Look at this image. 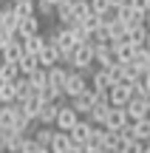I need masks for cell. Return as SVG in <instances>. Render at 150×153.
I'll list each match as a JSON object with an SVG mask.
<instances>
[{
    "instance_id": "49",
    "label": "cell",
    "mask_w": 150,
    "mask_h": 153,
    "mask_svg": "<svg viewBox=\"0 0 150 153\" xmlns=\"http://www.w3.org/2000/svg\"><path fill=\"white\" fill-rule=\"evenodd\" d=\"M145 26H147V31H150V11L145 14Z\"/></svg>"
},
{
    "instance_id": "7",
    "label": "cell",
    "mask_w": 150,
    "mask_h": 153,
    "mask_svg": "<svg viewBox=\"0 0 150 153\" xmlns=\"http://www.w3.org/2000/svg\"><path fill=\"white\" fill-rule=\"evenodd\" d=\"M85 88H91V82L85 79L79 71H74V68H71V74H68V79H65V88H62V91H65V97L71 99V97H77V94H82Z\"/></svg>"
},
{
    "instance_id": "37",
    "label": "cell",
    "mask_w": 150,
    "mask_h": 153,
    "mask_svg": "<svg viewBox=\"0 0 150 153\" xmlns=\"http://www.w3.org/2000/svg\"><path fill=\"white\" fill-rule=\"evenodd\" d=\"M54 9L57 6L51 3V0H37V17L40 20H43V17L45 20H54Z\"/></svg>"
},
{
    "instance_id": "18",
    "label": "cell",
    "mask_w": 150,
    "mask_h": 153,
    "mask_svg": "<svg viewBox=\"0 0 150 153\" xmlns=\"http://www.w3.org/2000/svg\"><path fill=\"white\" fill-rule=\"evenodd\" d=\"M111 45H113V54H116V62H130V60H133L136 48H133V43H130V40H122V43H111Z\"/></svg>"
},
{
    "instance_id": "25",
    "label": "cell",
    "mask_w": 150,
    "mask_h": 153,
    "mask_svg": "<svg viewBox=\"0 0 150 153\" xmlns=\"http://www.w3.org/2000/svg\"><path fill=\"white\" fill-rule=\"evenodd\" d=\"M128 40L133 43V48H145V40H147V26H136V28H128Z\"/></svg>"
},
{
    "instance_id": "57",
    "label": "cell",
    "mask_w": 150,
    "mask_h": 153,
    "mask_svg": "<svg viewBox=\"0 0 150 153\" xmlns=\"http://www.w3.org/2000/svg\"><path fill=\"white\" fill-rule=\"evenodd\" d=\"M74 3H77V0H74Z\"/></svg>"
},
{
    "instance_id": "16",
    "label": "cell",
    "mask_w": 150,
    "mask_h": 153,
    "mask_svg": "<svg viewBox=\"0 0 150 153\" xmlns=\"http://www.w3.org/2000/svg\"><path fill=\"white\" fill-rule=\"evenodd\" d=\"M23 54H26V48H23V40L17 37V40H11V43L6 45L3 51H0V60H6V62H17Z\"/></svg>"
},
{
    "instance_id": "14",
    "label": "cell",
    "mask_w": 150,
    "mask_h": 153,
    "mask_svg": "<svg viewBox=\"0 0 150 153\" xmlns=\"http://www.w3.org/2000/svg\"><path fill=\"white\" fill-rule=\"evenodd\" d=\"M60 108H62V105L54 102V99H51V102H43L37 122H40V125H54V122H57V114H60Z\"/></svg>"
},
{
    "instance_id": "6",
    "label": "cell",
    "mask_w": 150,
    "mask_h": 153,
    "mask_svg": "<svg viewBox=\"0 0 150 153\" xmlns=\"http://www.w3.org/2000/svg\"><path fill=\"white\" fill-rule=\"evenodd\" d=\"M111 62H116L113 45H111V43H96V45H94V65H96V68H108Z\"/></svg>"
},
{
    "instance_id": "17",
    "label": "cell",
    "mask_w": 150,
    "mask_h": 153,
    "mask_svg": "<svg viewBox=\"0 0 150 153\" xmlns=\"http://www.w3.org/2000/svg\"><path fill=\"white\" fill-rule=\"evenodd\" d=\"M68 74H71V68L68 65H54V68H48V85H54V88H65V79H68Z\"/></svg>"
},
{
    "instance_id": "36",
    "label": "cell",
    "mask_w": 150,
    "mask_h": 153,
    "mask_svg": "<svg viewBox=\"0 0 150 153\" xmlns=\"http://www.w3.org/2000/svg\"><path fill=\"white\" fill-rule=\"evenodd\" d=\"M105 71H108V76H111V85H119V82H125V65H122V62H111Z\"/></svg>"
},
{
    "instance_id": "10",
    "label": "cell",
    "mask_w": 150,
    "mask_h": 153,
    "mask_svg": "<svg viewBox=\"0 0 150 153\" xmlns=\"http://www.w3.org/2000/svg\"><path fill=\"white\" fill-rule=\"evenodd\" d=\"M54 43L60 45V51H74L77 48V37H74V31L68 26H60V28H54Z\"/></svg>"
},
{
    "instance_id": "11",
    "label": "cell",
    "mask_w": 150,
    "mask_h": 153,
    "mask_svg": "<svg viewBox=\"0 0 150 153\" xmlns=\"http://www.w3.org/2000/svg\"><path fill=\"white\" fill-rule=\"evenodd\" d=\"M40 28H43V23H40L37 14H28V17H20V23H17V37H31V34H40Z\"/></svg>"
},
{
    "instance_id": "9",
    "label": "cell",
    "mask_w": 150,
    "mask_h": 153,
    "mask_svg": "<svg viewBox=\"0 0 150 153\" xmlns=\"http://www.w3.org/2000/svg\"><path fill=\"white\" fill-rule=\"evenodd\" d=\"M125 111H128V119L130 122H139V119H147L150 116V105L145 102V99H139V97H133L128 105H125Z\"/></svg>"
},
{
    "instance_id": "5",
    "label": "cell",
    "mask_w": 150,
    "mask_h": 153,
    "mask_svg": "<svg viewBox=\"0 0 150 153\" xmlns=\"http://www.w3.org/2000/svg\"><path fill=\"white\" fill-rule=\"evenodd\" d=\"M94 99H96L94 88H85L82 94L71 97V105H74V111H77L79 116H88V114H91V108H94Z\"/></svg>"
},
{
    "instance_id": "45",
    "label": "cell",
    "mask_w": 150,
    "mask_h": 153,
    "mask_svg": "<svg viewBox=\"0 0 150 153\" xmlns=\"http://www.w3.org/2000/svg\"><path fill=\"white\" fill-rule=\"evenodd\" d=\"M91 9L96 11V14H105V11H111V0H88Z\"/></svg>"
},
{
    "instance_id": "27",
    "label": "cell",
    "mask_w": 150,
    "mask_h": 153,
    "mask_svg": "<svg viewBox=\"0 0 150 153\" xmlns=\"http://www.w3.org/2000/svg\"><path fill=\"white\" fill-rule=\"evenodd\" d=\"M17 68H20V74H31L34 68H40V57L37 54H23L20 60H17Z\"/></svg>"
},
{
    "instance_id": "13",
    "label": "cell",
    "mask_w": 150,
    "mask_h": 153,
    "mask_svg": "<svg viewBox=\"0 0 150 153\" xmlns=\"http://www.w3.org/2000/svg\"><path fill=\"white\" fill-rule=\"evenodd\" d=\"M128 111H125V108H113V105H111V111H108V119H105V128H108V131H119V128H122V125H128Z\"/></svg>"
},
{
    "instance_id": "28",
    "label": "cell",
    "mask_w": 150,
    "mask_h": 153,
    "mask_svg": "<svg viewBox=\"0 0 150 153\" xmlns=\"http://www.w3.org/2000/svg\"><path fill=\"white\" fill-rule=\"evenodd\" d=\"M11 9H14V14H17V17L37 14V0H17V3H11Z\"/></svg>"
},
{
    "instance_id": "55",
    "label": "cell",
    "mask_w": 150,
    "mask_h": 153,
    "mask_svg": "<svg viewBox=\"0 0 150 153\" xmlns=\"http://www.w3.org/2000/svg\"><path fill=\"white\" fill-rule=\"evenodd\" d=\"M51 3H54V6H57V3H62V0H51Z\"/></svg>"
},
{
    "instance_id": "8",
    "label": "cell",
    "mask_w": 150,
    "mask_h": 153,
    "mask_svg": "<svg viewBox=\"0 0 150 153\" xmlns=\"http://www.w3.org/2000/svg\"><path fill=\"white\" fill-rule=\"evenodd\" d=\"M94 131V122L88 119V116H82V119L77 122V125L71 128V131H68V136H71V142L74 145H85L88 142V133Z\"/></svg>"
},
{
    "instance_id": "47",
    "label": "cell",
    "mask_w": 150,
    "mask_h": 153,
    "mask_svg": "<svg viewBox=\"0 0 150 153\" xmlns=\"http://www.w3.org/2000/svg\"><path fill=\"white\" fill-rule=\"evenodd\" d=\"M130 6H133L136 11H145V14L150 11V0H130Z\"/></svg>"
},
{
    "instance_id": "22",
    "label": "cell",
    "mask_w": 150,
    "mask_h": 153,
    "mask_svg": "<svg viewBox=\"0 0 150 153\" xmlns=\"http://www.w3.org/2000/svg\"><path fill=\"white\" fill-rule=\"evenodd\" d=\"M14 91H17V102H26V99L34 94V85L28 82V76H23V74H20V76L14 79Z\"/></svg>"
},
{
    "instance_id": "31",
    "label": "cell",
    "mask_w": 150,
    "mask_h": 153,
    "mask_svg": "<svg viewBox=\"0 0 150 153\" xmlns=\"http://www.w3.org/2000/svg\"><path fill=\"white\" fill-rule=\"evenodd\" d=\"M51 128H54V125H37V131H34L31 136L37 139L40 145H45V148H48V145H51V139H54V133H57V131H51Z\"/></svg>"
},
{
    "instance_id": "58",
    "label": "cell",
    "mask_w": 150,
    "mask_h": 153,
    "mask_svg": "<svg viewBox=\"0 0 150 153\" xmlns=\"http://www.w3.org/2000/svg\"><path fill=\"white\" fill-rule=\"evenodd\" d=\"M0 105H3V102H0Z\"/></svg>"
},
{
    "instance_id": "39",
    "label": "cell",
    "mask_w": 150,
    "mask_h": 153,
    "mask_svg": "<svg viewBox=\"0 0 150 153\" xmlns=\"http://www.w3.org/2000/svg\"><path fill=\"white\" fill-rule=\"evenodd\" d=\"M133 128H136V139H139V142H147V139H150V119L133 122Z\"/></svg>"
},
{
    "instance_id": "52",
    "label": "cell",
    "mask_w": 150,
    "mask_h": 153,
    "mask_svg": "<svg viewBox=\"0 0 150 153\" xmlns=\"http://www.w3.org/2000/svg\"><path fill=\"white\" fill-rule=\"evenodd\" d=\"M145 48L150 51V31H147V40H145Z\"/></svg>"
},
{
    "instance_id": "26",
    "label": "cell",
    "mask_w": 150,
    "mask_h": 153,
    "mask_svg": "<svg viewBox=\"0 0 150 153\" xmlns=\"http://www.w3.org/2000/svg\"><path fill=\"white\" fill-rule=\"evenodd\" d=\"M17 76H20L17 62H6V60H0V82H14Z\"/></svg>"
},
{
    "instance_id": "30",
    "label": "cell",
    "mask_w": 150,
    "mask_h": 153,
    "mask_svg": "<svg viewBox=\"0 0 150 153\" xmlns=\"http://www.w3.org/2000/svg\"><path fill=\"white\" fill-rule=\"evenodd\" d=\"M122 136H119V131H108L105 128V136H102V148H108V150H119L122 148Z\"/></svg>"
},
{
    "instance_id": "54",
    "label": "cell",
    "mask_w": 150,
    "mask_h": 153,
    "mask_svg": "<svg viewBox=\"0 0 150 153\" xmlns=\"http://www.w3.org/2000/svg\"><path fill=\"white\" fill-rule=\"evenodd\" d=\"M145 153H150V139H147V142H145Z\"/></svg>"
},
{
    "instance_id": "4",
    "label": "cell",
    "mask_w": 150,
    "mask_h": 153,
    "mask_svg": "<svg viewBox=\"0 0 150 153\" xmlns=\"http://www.w3.org/2000/svg\"><path fill=\"white\" fill-rule=\"evenodd\" d=\"M37 57H40V65H43V68H54V65H60V62H62L60 45H57V43H48V40H45L43 51H40Z\"/></svg>"
},
{
    "instance_id": "51",
    "label": "cell",
    "mask_w": 150,
    "mask_h": 153,
    "mask_svg": "<svg viewBox=\"0 0 150 153\" xmlns=\"http://www.w3.org/2000/svg\"><path fill=\"white\" fill-rule=\"evenodd\" d=\"M145 85L150 88V71H145Z\"/></svg>"
},
{
    "instance_id": "29",
    "label": "cell",
    "mask_w": 150,
    "mask_h": 153,
    "mask_svg": "<svg viewBox=\"0 0 150 153\" xmlns=\"http://www.w3.org/2000/svg\"><path fill=\"white\" fill-rule=\"evenodd\" d=\"M0 128H3V131H11V128H14V102L11 105H0Z\"/></svg>"
},
{
    "instance_id": "41",
    "label": "cell",
    "mask_w": 150,
    "mask_h": 153,
    "mask_svg": "<svg viewBox=\"0 0 150 153\" xmlns=\"http://www.w3.org/2000/svg\"><path fill=\"white\" fill-rule=\"evenodd\" d=\"M68 28L74 31V37H77V43H91V31H88V28L82 26V23H71Z\"/></svg>"
},
{
    "instance_id": "1",
    "label": "cell",
    "mask_w": 150,
    "mask_h": 153,
    "mask_svg": "<svg viewBox=\"0 0 150 153\" xmlns=\"http://www.w3.org/2000/svg\"><path fill=\"white\" fill-rule=\"evenodd\" d=\"M74 71H82V68H96L94 65V43H79L74 48V62H71Z\"/></svg>"
},
{
    "instance_id": "56",
    "label": "cell",
    "mask_w": 150,
    "mask_h": 153,
    "mask_svg": "<svg viewBox=\"0 0 150 153\" xmlns=\"http://www.w3.org/2000/svg\"><path fill=\"white\" fill-rule=\"evenodd\" d=\"M11 3H17V0H11Z\"/></svg>"
},
{
    "instance_id": "53",
    "label": "cell",
    "mask_w": 150,
    "mask_h": 153,
    "mask_svg": "<svg viewBox=\"0 0 150 153\" xmlns=\"http://www.w3.org/2000/svg\"><path fill=\"white\" fill-rule=\"evenodd\" d=\"M0 31H3V9H0Z\"/></svg>"
},
{
    "instance_id": "50",
    "label": "cell",
    "mask_w": 150,
    "mask_h": 153,
    "mask_svg": "<svg viewBox=\"0 0 150 153\" xmlns=\"http://www.w3.org/2000/svg\"><path fill=\"white\" fill-rule=\"evenodd\" d=\"M91 153H111L108 148H96V150H91Z\"/></svg>"
},
{
    "instance_id": "3",
    "label": "cell",
    "mask_w": 150,
    "mask_h": 153,
    "mask_svg": "<svg viewBox=\"0 0 150 153\" xmlns=\"http://www.w3.org/2000/svg\"><path fill=\"white\" fill-rule=\"evenodd\" d=\"M108 97H111V105H113V108H125V105L133 99V85H130V82H119V85H111Z\"/></svg>"
},
{
    "instance_id": "38",
    "label": "cell",
    "mask_w": 150,
    "mask_h": 153,
    "mask_svg": "<svg viewBox=\"0 0 150 153\" xmlns=\"http://www.w3.org/2000/svg\"><path fill=\"white\" fill-rule=\"evenodd\" d=\"M130 62H136L142 71H150V51H147V48H139V51L133 54V60H130Z\"/></svg>"
},
{
    "instance_id": "46",
    "label": "cell",
    "mask_w": 150,
    "mask_h": 153,
    "mask_svg": "<svg viewBox=\"0 0 150 153\" xmlns=\"http://www.w3.org/2000/svg\"><path fill=\"white\" fill-rule=\"evenodd\" d=\"M11 40H17V37H14V34H11V31H6V28H3V31H0V51H3L6 45L11 43Z\"/></svg>"
},
{
    "instance_id": "34",
    "label": "cell",
    "mask_w": 150,
    "mask_h": 153,
    "mask_svg": "<svg viewBox=\"0 0 150 153\" xmlns=\"http://www.w3.org/2000/svg\"><path fill=\"white\" fill-rule=\"evenodd\" d=\"M0 102H3V105H11V102H17L14 82H0Z\"/></svg>"
},
{
    "instance_id": "33",
    "label": "cell",
    "mask_w": 150,
    "mask_h": 153,
    "mask_svg": "<svg viewBox=\"0 0 150 153\" xmlns=\"http://www.w3.org/2000/svg\"><path fill=\"white\" fill-rule=\"evenodd\" d=\"M102 136H105V125H94V131L88 133V150H96V148H102Z\"/></svg>"
},
{
    "instance_id": "21",
    "label": "cell",
    "mask_w": 150,
    "mask_h": 153,
    "mask_svg": "<svg viewBox=\"0 0 150 153\" xmlns=\"http://www.w3.org/2000/svg\"><path fill=\"white\" fill-rule=\"evenodd\" d=\"M45 45V34H31V37H23V48H26V54H40Z\"/></svg>"
},
{
    "instance_id": "42",
    "label": "cell",
    "mask_w": 150,
    "mask_h": 153,
    "mask_svg": "<svg viewBox=\"0 0 150 153\" xmlns=\"http://www.w3.org/2000/svg\"><path fill=\"white\" fill-rule=\"evenodd\" d=\"M91 43H111V31H108V26H99L94 34H91Z\"/></svg>"
},
{
    "instance_id": "59",
    "label": "cell",
    "mask_w": 150,
    "mask_h": 153,
    "mask_svg": "<svg viewBox=\"0 0 150 153\" xmlns=\"http://www.w3.org/2000/svg\"><path fill=\"white\" fill-rule=\"evenodd\" d=\"M147 119H150V116H147Z\"/></svg>"
},
{
    "instance_id": "43",
    "label": "cell",
    "mask_w": 150,
    "mask_h": 153,
    "mask_svg": "<svg viewBox=\"0 0 150 153\" xmlns=\"http://www.w3.org/2000/svg\"><path fill=\"white\" fill-rule=\"evenodd\" d=\"M82 26L88 28L91 34H94L96 28H99V26H105V23H102V14H96V11H94V14H91V17H85V20H82Z\"/></svg>"
},
{
    "instance_id": "19",
    "label": "cell",
    "mask_w": 150,
    "mask_h": 153,
    "mask_svg": "<svg viewBox=\"0 0 150 153\" xmlns=\"http://www.w3.org/2000/svg\"><path fill=\"white\" fill-rule=\"evenodd\" d=\"M26 139H28V133L11 128V131H9V139H6V153H20L23 145H26Z\"/></svg>"
},
{
    "instance_id": "32",
    "label": "cell",
    "mask_w": 150,
    "mask_h": 153,
    "mask_svg": "<svg viewBox=\"0 0 150 153\" xmlns=\"http://www.w3.org/2000/svg\"><path fill=\"white\" fill-rule=\"evenodd\" d=\"M17 23H20V17L14 14V9H11V6H9V9H3V28H6V31H11L14 37H17Z\"/></svg>"
},
{
    "instance_id": "48",
    "label": "cell",
    "mask_w": 150,
    "mask_h": 153,
    "mask_svg": "<svg viewBox=\"0 0 150 153\" xmlns=\"http://www.w3.org/2000/svg\"><path fill=\"white\" fill-rule=\"evenodd\" d=\"M130 0H111V9H119V6H128Z\"/></svg>"
},
{
    "instance_id": "12",
    "label": "cell",
    "mask_w": 150,
    "mask_h": 153,
    "mask_svg": "<svg viewBox=\"0 0 150 153\" xmlns=\"http://www.w3.org/2000/svg\"><path fill=\"white\" fill-rule=\"evenodd\" d=\"M54 20L60 23V26H71V23H77V20H74V0H62V3H57Z\"/></svg>"
},
{
    "instance_id": "40",
    "label": "cell",
    "mask_w": 150,
    "mask_h": 153,
    "mask_svg": "<svg viewBox=\"0 0 150 153\" xmlns=\"http://www.w3.org/2000/svg\"><path fill=\"white\" fill-rule=\"evenodd\" d=\"M20 153H51V150L45 148V145H40V142H37V139H34V136H28Z\"/></svg>"
},
{
    "instance_id": "24",
    "label": "cell",
    "mask_w": 150,
    "mask_h": 153,
    "mask_svg": "<svg viewBox=\"0 0 150 153\" xmlns=\"http://www.w3.org/2000/svg\"><path fill=\"white\" fill-rule=\"evenodd\" d=\"M23 76H26V74H23ZM28 82L34 85V91L45 88V85H48V68H43V65H40V68H34V71L28 74Z\"/></svg>"
},
{
    "instance_id": "23",
    "label": "cell",
    "mask_w": 150,
    "mask_h": 153,
    "mask_svg": "<svg viewBox=\"0 0 150 153\" xmlns=\"http://www.w3.org/2000/svg\"><path fill=\"white\" fill-rule=\"evenodd\" d=\"M91 88L94 91H111V76H108L105 68H96L94 76H91Z\"/></svg>"
},
{
    "instance_id": "2",
    "label": "cell",
    "mask_w": 150,
    "mask_h": 153,
    "mask_svg": "<svg viewBox=\"0 0 150 153\" xmlns=\"http://www.w3.org/2000/svg\"><path fill=\"white\" fill-rule=\"evenodd\" d=\"M79 119H82V116H79L77 111H74L71 99H68V102L60 108V114H57V122H54V128H57V131H71V128L77 125Z\"/></svg>"
},
{
    "instance_id": "35",
    "label": "cell",
    "mask_w": 150,
    "mask_h": 153,
    "mask_svg": "<svg viewBox=\"0 0 150 153\" xmlns=\"http://www.w3.org/2000/svg\"><path fill=\"white\" fill-rule=\"evenodd\" d=\"M91 14H94V9H91L88 0H77V3H74V20L77 23H82L85 17H91Z\"/></svg>"
},
{
    "instance_id": "15",
    "label": "cell",
    "mask_w": 150,
    "mask_h": 153,
    "mask_svg": "<svg viewBox=\"0 0 150 153\" xmlns=\"http://www.w3.org/2000/svg\"><path fill=\"white\" fill-rule=\"evenodd\" d=\"M71 148H74V142H71V136H68V131H57L54 139H51V145H48L51 153H68Z\"/></svg>"
},
{
    "instance_id": "44",
    "label": "cell",
    "mask_w": 150,
    "mask_h": 153,
    "mask_svg": "<svg viewBox=\"0 0 150 153\" xmlns=\"http://www.w3.org/2000/svg\"><path fill=\"white\" fill-rule=\"evenodd\" d=\"M119 153H145V142H139V139L136 142H128V145L119 148Z\"/></svg>"
},
{
    "instance_id": "20",
    "label": "cell",
    "mask_w": 150,
    "mask_h": 153,
    "mask_svg": "<svg viewBox=\"0 0 150 153\" xmlns=\"http://www.w3.org/2000/svg\"><path fill=\"white\" fill-rule=\"evenodd\" d=\"M20 105H23V111L28 114V119L34 122V119L40 116V108H43V97H40V91H34L31 97H28L26 102H20Z\"/></svg>"
}]
</instances>
